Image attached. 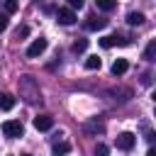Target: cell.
Segmentation results:
<instances>
[{"instance_id":"obj_10","label":"cell","mask_w":156,"mask_h":156,"mask_svg":"<svg viewBox=\"0 0 156 156\" xmlns=\"http://www.w3.org/2000/svg\"><path fill=\"white\" fill-rule=\"evenodd\" d=\"M144 12H129L127 15V24H132V27H139V24H144Z\"/></svg>"},{"instance_id":"obj_24","label":"cell","mask_w":156,"mask_h":156,"mask_svg":"<svg viewBox=\"0 0 156 156\" xmlns=\"http://www.w3.org/2000/svg\"><path fill=\"white\" fill-rule=\"evenodd\" d=\"M146 156H156V146H151V149L146 151Z\"/></svg>"},{"instance_id":"obj_25","label":"cell","mask_w":156,"mask_h":156,"mask_svg":"<svg viewBox=\"0 0 156 156\" xmlns=\"http://www.w3.org/2000/svg\"><path fill=\"white\" fill-rule=\"evenodd\" d=\"M151 98H154V102H156V90H154V95H151Z\"/></svg>"},{"instance_id":"obj_20","label":"cell","mask_w":156,"mask_h":156,"mask_svg":"<svg viewBox=\"0 0 156 156\" xmlns=\"http://www.w3.org/2000/svg\"><path fill=\"white\" fill-rule=\"evenodd\" d=\"M66 2H68V7H71V10H80L85 0H66Z\"/></svg>"},{"instance_id":"obj_4","label":"cell","mask_w":156,"mask_h":156,"mask_svg":"<svg viewBox=\"0 0 156 156\" xmlns=\"http://www.w3.org/2000/svg\"><path fill=\"white\" fill-rule=\"evenodd\" d=\"M46 46H49V41L39 37V39H34V41L27 46V56H29V58H37V56H41V54L46 51Z\"/></svg>"},{"instance_id":"obj_11","label":"cell","mask_w":156,"mask_h":156,"mask_svg":"<svg viewBox=\"0 0 156 156\" xmlns=\"http://www.w3.org/2000/svg\"><path fill=\"white\" fill-rule=\"evenodd\" d=\"M83 129H85V132H90V134H102V132H105V124H102V122H98V119H93V122H88Z\"/></svg>"},{"instance_id":"obj_1","label":"cell","mask_w":156,"mask_h":156,"mask_svg":"<svg viewBox=\"0 0 156 156\" xmlns=\"http://www.w3.org/2000/svg\"><path fill=\"white\" fill-rule=\"evenodd\" d=\"M17 85H20V95H22L27 102H39V100H41V93H39V83H37L32 76H22Z\"/></svg>"},{"instance_id":"obj_16","label":"cell","mask_w":156,"mask_h":156,"mask_svg":"<svg viewBox=\"0 0 156 156\" xmlns=\"http://www.w3.org/2000/svg\"><path fill=\"white\" fill-rule=\"evenodd\" d=\"M88 49V39H76L73 41V54H83Z\"/></svg>"},{"instance_id":"obj_8","label":"cell","mask_w":156,"mask_h":156,"mask_svg":"<svg viewBox=\"0 0 156 156\" xmlns=\"http://www.w3.org/2000/svg\"><path fill=\"white\" fill-rule=\"evenodd\" d=\"M127 68H129V63H127V58H115V63H112V76H124L127 73Z\"/></svg>"},{"instance_id":"obj_15","label":"cell","mask_w":156,"mask_h":156,"mask_svg":"<svg viewBox=\"0 0 156 156\" xmlns=\"http://www.w3.org/2000/svg\"><path fill=\"white\" fill-rule=\"evenodd\" d=\"M71 151V144H66V141H61V144H54V156H66Z\"/></svg>"},{"instance_id":"obj_5","label":"cell","mask_w":156,"mask_h":156,"mask_svg":"<svg viewBox=\"0 0 156 156\" xmlns=\"http://www.w3.org/2000/svg\"><path fill=\"white\" fill-rule=\"evenodd\" d=\"M134 144H136V136H134L132 132H122V134L117 136V149H122V151H132Z\"/></svg>"},{"instance_id":"obj_18","label":"cell","mask_w":156,"mask_h":156,"mask_svg":"<svg viewBox=\"0 0 156 156\" xmlns=\"http://www.w3.org/2000/svg\"><path fill=\"white\" fill-rule=\"evenodd\" d=\"M154 56H156V41H151V44L146 46V51H144V58H149V61H151Z\"/></svg>"},{"instance_id":"obj_17","label":"cell","mask_w":156,"mask_h":156,"mask_svg":"<svg viewBox=\"0 0 156 156\" xmlns=\"http://www.w3.org/2000/svg\"><path fill=\"white\" fill-rule=\"evenodd\" d=\"M27 34H29V27H27V24H22V27L15 29V39H24Z\"/></svg>"},{"instance_id":"obj_9","label":"cell","mask_w":156,"mask_h":156,"mask_svg":"<svg viewBox=\"0 0 156 156\" xmlns=\"http://www.w3.org/2000/svg\"><path fill=\"white\" fill-rule=\"evenodd\" d=\"M107 24V20H102V17H95V15H90L88 17V22H85V27L90 29V32H95V29H102Z\"/></svg>"},{"instance_id":"obj_12","label":"cell","mask_w":156,"mask_h":156,"mask_svg":"<svg viewBox=\"0 0 156 156\" xmlns=\"http://www.w3.org/2000/svg\"><path fill=\"white\" fill-rule=\"evenodd\" d=\"M15 107V98L10 93H0V110H12Z\"/></svg>"},{"instance_id":"obj_21","label":"cell","mask_w":156,"mask_h":156,"mask_svg":"<svg viewBox=\"0 0 156 156\" xmlns=\"http://www.w3.org/2000/svg\"><path fill=\"white\" fill-rule=\"evenodd\" d=\"M7 24H10V20H7V15H0V34L7 29Z\"/></svg>"},{"instance_id":"obj_6","label":"cell","mask_w":156,"mask_h":156,"mask_svg":"<svg viewBox=\"0 0 156 156\" xmlns=\"http://www.w3.org/2000/svg\"><path fill=\"white\" fill-rule=\"evenodd\" d=\"M56 20H58L61 24H73V22H76V10H71V7H58V10H56Z\"/></svg>"},{"instance_id":"obj_26","label":"cell","mask_w":156,"mask_h":156,"mask_svg":"<svg viewBox=\"0 0 156 156\" xmlns=\"http://www.w3.org/2000/svg\"><path fill=\"white\" fill-rule=\"evenodd\" d=\"M22 156H29V154H22Z\"/></svg>"},{"instance_id":"obj_2","label":"cell","mask_w":156,"mask_h":156,"mask_svg":"<svg viewBox=\"0 0 156 156\" xmlns=\"http://www.w3.org/2000/svg\"><path fill=\"white\" fill-rule=\"evenodd\" d=\"M0 129H2V134L10 136V139H20V136L24 134V124H22L20 119H5Z\"/></svg>"},{"instance_id":"obj_22","label":"cell","mask_w":156,"mask_h":156,"mask_svg":"<svg viewBox=\"0 0 156 156\" xmlns=\"http://www.w3.org/2000/svg\"><path fill=\"white\" fill-rule=\"evenodd\" d=\"M5 7H7V12H15L17 10V2L15 0H5Z\"/></svg>"},{"instance_id":"obj_28","label":"cell","mask_w":156,"mask_h":156,"mask_svg":"<svg viewBox=\"0 0 156 156\" xmlns=\"http://www.w3.org/2000/svg\"><path fill=\"white\" fill-rule=\"evenodd\" d=\"M15 2H17V0H15Z\"/></svg>"},{"instance_id":"obj_19","label":"cell","mask_w":156,"mask_h":156,"mask_svg":"<svg viewBox=\"0 0 156 156\" xmlns=\"http://www.w3.org/2000/svg\"><path fill=\"white\" fill-rule=\"evenodd\" d=\"M107 154H110V149H107L105 144H98V146H95V156H107Z\"/></svg>"},{"instance_id":"obj_23","label":"cell","mask_w":156,"mask_h":156,"mask_svg":"<svg viewBox=\"0 0 156 156\" xmlns=\"http://www.w3.org/2000/svg\"><path fill=\"white\" fill-rule=\"evenodd\" d=\"M146 139H149V141L156 146V132H146Z\"/></svg>"},{"instance_id":"obj_7","label":"cell","mask_w":156,"mask_h":156,"mask_svg":"<svg viewBox=\"0 0 156 156\" xmlns=\"http://www.w3.org/2000/svg\"><path fill=\"white\" fill-rule=\"evenodd\" d=\"M51 127H54V117H51V115H39V117H34V129L49 132Z\"/></svg>"},{"instance_id":"obj_3","label":"cell","mask_w":156,"mask_h":156,"mask_svg":"<svg viewBox=\"0 0 156 156\" xmlns=\"http://www.w3.org/2000/svg\"><path fill=\"white\" fill-rule=\"evenodd\" d=\"M117 44H119V46H127L129 39H127V37H119V34H107V37L100 39V46H102V49H112V46H117Z\"/></svg>"},{"instance_id":"obj_14","label":"cell","mask_w":156,"mask_h":156,"mask_svg":"<svg viewBox=\"0 0 156 156\" xmlns=\"http://www.w3.org/2000/svg\"><path fill=\"white\" fill-rule=\"evenodd\" d=\"M100 66H102V61H100L98 56H88V58H85V68H88V71H98Z\"/></svg>"},{"instance_id":"obj_27","label":"cell","mask_w":156,"mask_h":156,"mask_svg":"<svg viewBox=\"0 0 156 156\" xmlns=\"http://www.w3.org/2000/svg\"><path fill=\"white\" fill-rule=\"evenodd\" d=\"M154 117H156V112H154Z\"/></svg>"},{"instance_id":"obj_13","label":"cell","mask_w":156,"mask_h":156,"mask_svg":"<svg viewBox=\"0 0 156 156\" xmlns=\"http://www.w3.org/2000/svg\"><path fill=\"white\" fill-rule=\"evenodd\" d=\"M95 5H98V10H102V12H112V10L117 7V0H95Z\"/></svg>"}]
</instances>
